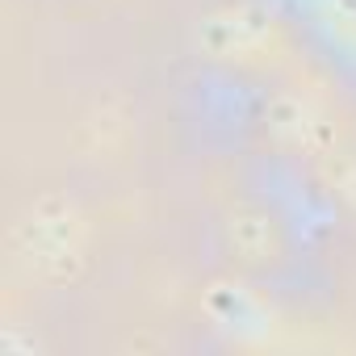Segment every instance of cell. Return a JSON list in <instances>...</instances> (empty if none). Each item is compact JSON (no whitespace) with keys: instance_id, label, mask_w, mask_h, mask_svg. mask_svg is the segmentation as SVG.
I'll use <instances>...</instances> for the list:
<instances>
[{"instance_id":"cell-2","label":"cell","mask_w":356,"mask_h":356,"mask_svg":"<svg viewBox=\"0 0 356 356\" xmlns=\"http://www.w3.org/2000/svg\"><path fill=\"white\" fill-rule=\"evenodd\" d=\"M277 38V26L268 13L252 5H231L214 17H206V47L218 59H260Z\"/></svg>"},{"instance_id":"cell-3","label":"cell","mask_w":356,"mask_h":356,"mask_svg":"<svg viewBox=\"0 0 356 356\" xmlns=\"http://www.w3.org/2000/svg\"><path fill=\"white\" fill-rule=\"evenodd\" d=\"M227 239H231V252L243 264H273L281 256V231H277V222L264 210H239V214H231Z\"/></svg>"},{"instance_id":"cell-1","label":"cell","mask_w":356,"mask_h":356,"mask_svg":"<svg viewBox=\"0 0 356 356\" xmlns=\"http://www.w3.org/2000/svg\"><path fill=\"white\" fill-rule=\"evenodd\" d=\"M13 248L42 277H72L84 260V218L72 197L42 193L13 222Z\"/></svg>"}]
</instances>
